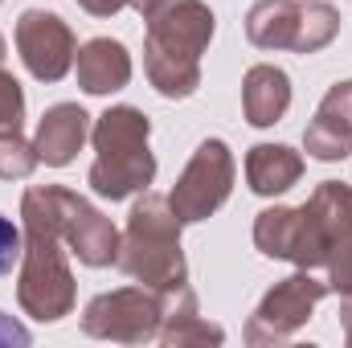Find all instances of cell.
<instances>
[{
	"label": "cell",
	"instance_id": "cell-19",
	"mask_svg": "<svg viewBox=\"0 0 352 348\" xmlns=\"http://www.w3.org/2000/svg\"><path fill=\"white\" fill-rule=\"evenodd\" d=\"M21 123H25V90L8 70H0V131H21Z\"/></svg>",
	"mask_w": 352,
	"mask_h": 348
},
{
	"label": "cell",
	"instance_id": "cell-15",
	"mask_svg": "<svg viewBox=\"0 0 352 348\" xmlns=\"http://www.w3.org/2000/svg\"><path fill=\"white\" fill-rule=\"evenodd\" d=\"M160 340L164 345H221L226 340V332L217 328V324H209V320H201L197 316V295L188 291V283L184 287H173V291H164V324H160Z\"/></svg>",
	"mask_w": 352,
	"mask_h": 348
},
{
	"label": "cell",
	"instance_id": "cell-5",
	"mask_svg": "<svg viewBox=\"0 0 352 348\" xmlns=\"http://www.w3.org/2000/svg\"><path fill=\"white\" fill-rule=\"evenodd\" d=\"M148 115L135 107H111L94 123V164L90 188L107 201H123L131 193H144L156 176V156L148 152Z\"/></svg>",
	"mask_w": 352,
	"mask_h": 348
},
{
	"label": "cell",
	"instance_id": "cell-12",
	"mask_svg": "<svg viewBox=\"0 0 352 348\" xmlns=\"http://www.w3.org/2000/svg\"><path fill=\"white\" fill-rule=\"evenodd\" d=\"M303 148L324 164L344 160L352 152V78L336 83L324 94V102L316 107V119L303 131Z\"/></svg>",
	"mask_w": 352,
	"mask_h": 348
},
{
	"label": "cell",
	"instance_id": "cell-6",
	"mask_svg": "<svg viewBox=\"0 0 352 348\" xmlns=\"http://www.w3.org/2000/svg\"><path fill=\"white\" fill-rule=\"evenodd\" d=\"M340 33V12L324 0H258L246 12V37L258 50L320 54Z\"/></svg>",
	"mask_w": 352,
	"mask_h": 348
},
{
	"label": "cell",
	"instance_id": "cell-9",
	"mask_svg": "<svg viewBox=\"0 0 352 348\" xmlns=\"http://www.w3.org/2000/svg\"><path fill=\"white\" fill-rule=\"evenodd\" d=\"M328 291H332V287L320 283V279H311L307 270H299V274L274 283L263 295V303L254 307L250 324H246V340H250V345H278V340H287L291 332H299V328L311 320L316 303H320Z\"/></svg>",
	"mask_w": 352,
	"mask_h": 348
},
{
	"label": "cell",
	"instance_id": "cell-17",
	"mask_svg": "<svg viewBox=\"0 0 352 348\" xmlns=\"http://www.w3.org/2000/svg\"><path fill=\"white\" fill-rule=\"evenodd\" d=\"M303 176V156L287 144H258L246 156V180L258 197H278Z\"/></svg>",
	"mask_w": 352,
	"mask_h": 348
},
{
	"label": "cell",
	"instance_id": "cell-7",
	"mask_svg": "<svg viewBox=\"0 0 352 348\" xmlns=\"http://www.w3.org/2000/svg\"><path fill=\"white\" fill-rule=\"evenodd\" d=\"M160 324H164V295L144 283L94 295L82 312V332L115 345H144L160 336Z\"/></svg>",
	"mask_w": 352,
	"mask_h": 348
},
{
	"label": "cell",
	"instance_id": "cell-14",
	"mask_svg": "<svg viewBox=\"0 0 352 348\" xmlns=\"http://www.w3.org/2000/svg\"><path fill=\"white\" fill-rule=\"evenodd\" d=\"M74 70H78V87L87 94H111L131 83V54L115 37H94L78 50Z\"/></svg>",
	"mask_w": 352,
	"mask_h": 348
},
{
	"label": "cell",
	"instance_id": "cell-2",
	"mask_svg": "<svg viewBox=\"0 0 352 348\" xmlns=\"http://www.w3.org/2000/svg\"><path fill=\"white\" fill-rule=\"evenodd\" d=\"M25 217V250H21V279H16V299L25 316L33 320H62L74 307V270L66 262V242L58 230V209L50 197V184L25 188L21 201Z\"/></svg>",
	"mask_w": 352,
	"mask_h": 348
},
{
	"label": "cell",
	"instance_id": "cell-10",
	"mask_svg": "<svg viewBox=\"0 0 352 348\" xmlns=\"http://www.w3.org/2000/svg\"><path fill=\"white\" fill-rule=\"evenodd\" d=\"M16 50H21L25 70L37 83L66 78L74 58H78L74 29L58 12H45V8H25L21 12V21H16Z\"/></svg>",
	"mask_w": 352,
	"mask_h": 348
},
{
	"label": "cell",
	"instance_id": "cell-13",
	"mask_svg": "<svg viewBox=\"0 0 352 348\" xmlns=\"http://www.w3.org/2000/svg\"><path fill=\"white\" fill-rule=\"evenodd\" d=\"M90 135V115L78 107V102H58L41 115L37 123V135H33V148L41 156V164H54V168H66L82 144Z\"/></svg>",
	"mask_w": 352,
	"mask_h": 348
},
{
	"label": "cell",
	"instance_id": "cell-22",
	"mask_svg": "<svg viewBox=\"0 0 352 348\" xmlns=\"http://www.w3.org/2000/svg\"><path fill=\"white\" fill-rule=\"evenodd\" d=\"M0 345H29V328H21L12 316H0Z\"/></svg>",
	"mask_w": 352,
	"mask_h": 348
},
{
	"label": "cell",
	"instance_id": "cell-11",
	"mask_svg": "<svg viewBox=\"0 0 352 348\" xmlns=\"http://www.w3.org/2000/svg\"><path fill=\"white\" fill-rule=\"evenodd\" d=\"M50 197H54V209H58L62 242L70 246L74 259L82 266L119 262V230L111 226V217H102L87 197H78V193H70L62 184H50Z\"/></svg>",
	"mask_w": 352,
	"mask_h": 348
},
{
	"label": "cell",
	"instance_id": "cell-21",
	"mask_svg": "<svg viewBox=\"0 0 352 348\" xmlns=\"http://www.w3.org/2000/svg\"><path fill=\"white\" fill-rule=\"evenodd\" d=\"M21 250H25V234L0 213V274H8L21 262Z\"/></svg>",
	"mask_w": 352,
	"mask_h": 348
},
{
	"label": "cell",
	"instance_id": "cell-24",
	"mask_svg": "<svg viewBox=\"0 0 352 348\" xmlns=\"http://www.w3.org/2000/svg\"><path fill=\"white\" fill-rule=\"evenodd\" d=\"M340 328H344V340L352 345V295H340Z\"/></svg>",
	"mask_w": 352,
	"mask_h": 348
},
{
	"label": "cell",
	"instance_id": "cell-25",
	"mask_svg": "<svg viewBox=\"0 0 352 348\" xmlns=\"http://www.w3.org/2000/svg\"><path fill=\"white\" fill-rule=\"evenodd\" d=\"M4 50H8V45H4V37H0V62H4Z\"/></svg>",
	"mask_w": 352,
	"mask_h": 348
},
{
	"label": "cell",
	"instance_id": "cell-16",
	"mask_svg": "<svg viewBox=\"0 0 352 348\" xmlns=\"http://www.w3.org/2000/svg\"><path fill=\"white\" fill-rule=\"evenodd\" d=\"M291 107V78L278 66H250L242 83V111L254 127H270Z\"/></svg>",
	"mask_w": 352,
	"mask_h": 348
},
{
	"label": "cell",
	"instance_id": "cell-18",
	"mask_svg": "<svg viewBox=\"0 0 352 348\" xmlns=\"http://www.w3.org/2000/svg\"><path fill=\"white\" fill-rule=\"evenodd\" d=\"M41 164L37 148L21 135V131H0V176L4 180H25Z\"/></svg>",
	"mask_w": 352,
	"mask_h": 348
},
{
	"label": "cell",
	"instance_id": "cell-4",
	"mask_svg": "<svg viewBox=\"0 0 352 348\" xmlns=\"http://www.w3.org/2000/svg\"><path fill=\"white\" fill-rule=\"evenodd\" d=\"M119 266L160 295L188 283V266L180 254V217L173 213L168 197L144 188V197L131 205L127 230L119 238Z\"/></svg>",
	"mask_w": 352,
	"mask_h": 348
},
{
	"label": "cell",
	"instance_id": "cell-23",
	"mask_svg": "<svg viewBox=\"0 0 352 348\" xmlns=\"http://www.w3.org/2000/svg\"><path fill=\"white\" fill-rule=\"evenodd\" d=\"M82 8H87L90 17H115L119 8H127L131 0H78Z\"/></svg>",
	"mask_w": 352,
	"mask_h": 348
},
{
	"label": "cell",
	"instance_id": "cell-1",
	"mask_svg": "<svg viewBox=\"0 0 352 348\" xmlns=\"http://www.w3.org/2000/svg\"><path fill=\"white\" fill-rule=\"evenodd\" d=\"M352 234V184L324 180L295 209H263L254 221V246L266 259L295 262L299 270L328 266L336 246Z\"/></svg>",
	"mask_w": 352,
	"mask_h": 348
},
{
	"label": "cell",
	"instance_id": "cell-8",
	"mask_svg": "<svg viewBox=\"0 0 352 348\" xmlns=\"http://www.w3.org/2000/svg\"><path fill=\"white\" fill-rule=\"evenodd\" d=\"M234 188V152L226 140H201L192 160L184 164V173L168 193V205L180 217V226L188 221H205L209 213H217L230 201Z\"/></svg>",
	"mask_w": 352,
	"mask_h": 348
},
{
	"label": "cell",
	"instance_id": "cell-3",
	"mask_svg": "<svg viewBox=\"0 0 352 348\" xmlns=\"http://www.w3.org/2000/svg\"><path fill=\"white\" fill-rule=\"evenodd\" d=\"M148 21L144 70L164 98H188L201 87V54L213 41V12L201 0H164Z\"/></svg>",
	"mask_w": 352,
	"mask_h": 348
},
{
	"label": "cell",
	"instance_id": "cell-20",
	"mask_svg": "<svg viewBox=\"0 0 352 348\" xmlns=\"http://www.w3.org/2000/svg\"><path fill=\"white\" fill-rule=\"evenodd\" d=\"M328 270H332V291H340V295H352V234L336 246V254L328 259Z\"/></svg>",
	"mask_w": 352,
	"mask_h": 348
},
{
	"label": "cell",
	"instance_id": "cell-26",
	"mask_svg": "<svg viewBox=\"0 0 352 348\" xmlns=\"http://www.w3.org/2000/svg\"><path fill=\"white\" fill-rule=\"evenodd\" d=\"M0 4H4V0H0Z\"/></svg>",
	"mask_w": 352,
	"mask_h": 348
}]
</instances>
